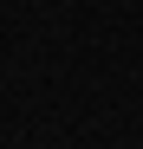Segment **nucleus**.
<instances>
[]
</instances>
